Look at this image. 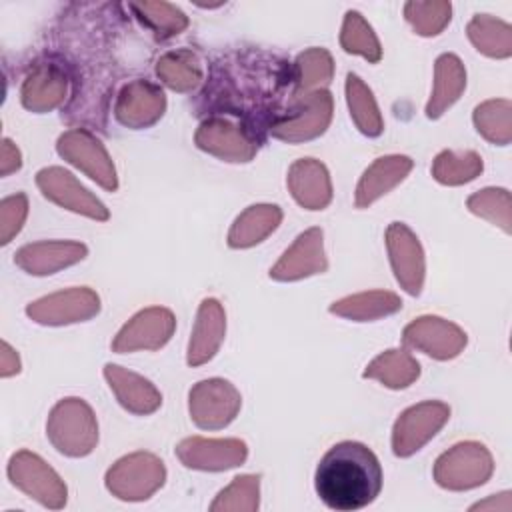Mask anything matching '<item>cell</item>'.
Wrapping results in <instances>:
<instances>
[{"mask_svg": "<svg viewBox=\"0 0 512 512\" xmlns=\"http://www.w3.org/2000/svg\"><path fill=\"white\" fill-rule=\"evenodd\" d=\"M314 486L328 508L338 512L360 510L380 494L382 466L366 444L344 440L320 458Z\"/></svg>", "mask_w": 512, "mask_h": 512, "instance_id": "1", "label": "cell"}, {"mask_svg": "<svg viewBox=\"0 0 512 512\" xmlns=\"http://www.w3.org/2000/svg\"><path fill=\"white\" fill-rule=\"evenodd\" d=\"M448 418V408L444 404H420L406 410L394 426V452L398 456H408L418 450Z\"/></svg>", "mask_w": 512, "mask_h": 512, "instance_id": "2", "label": "cell"}, {"mask_svg": "<svg viewBox=\"0 0 512 512\" xmlns=\"http://www.w3.org/2000/svg\"><path fill=\"white\" fill-rule=\"evenodd\" d=\"M180 458L190 468L220 470L236 466L246 458V446L238 440H186L178 446Z\"/></svg>", "mask_w": 512, "mask_h": 512, "instance_id": "3", "label": "cell"}, {"mask_svg": "<svg viewBox=\"0 0 512 512\" xmlns=\"http://www.w3.org/2000/svg\"><path fill=\"white\" fill-rule=\"evenodd\" d=\"M388 244H390L392 254H402V258L392 256L396 278L406 286V290L410 294H418L420 284H422L424 266H422V252H420L416 238L410 234L408 228H404L402 224L396 222L388 230Z\"/></svg>", "mask_w": 512, "mask_h": 512, "instance_id": "4", "label": "cell"}, {"mask_svg": "<svg viewBox=\"0 0 512 512\" xmlns=\"http://www.w3.org/2000/svg\"><path fill=\"white\" fill-rule=\"evenodd\" d=\"M222 310L216 300H204L200 314H198V324L194 330V336L190 340V354L188 362L190 364H200L206 358H212L224 332V322H222Z\"/></svg>", "mask_w": 512, "mask_h": 512, "instance_id": "5", "label": "cell"}, {"mask_svg": "<svg viewBox=\"0 0 512 512\" xmlns=\"http://www.w3.org/2000/svg\"><path fill=\"white\" fill-rule=\"evenodd\" d=\"M346 90H348V102H350L352 116H354L356 124L360 126V130L368 136H378L382 132V124L378 120L370 90H366L364 84L354 74H348Z\"/></svg>", "mask_w": 512, "mask_h": 512, "instance_id": "6", "label": "cell"}, {"mask_svg": "<svg viewBox=\"0 0 512 512\" xmlns=\"http://www.w3.org/2000/svg\"><path fill=\"white\" fill-rule=\"evenodd\" d=\"M360 14L356 12H348L346 14V24H344V34H342V44L346 52H358L370 60H378L380 58V48L378 42L370 30V26L362 32V36L358 34L360 28Z\"/></svg>", "mask_w": 512, "mask_h": 512, "instance_id": "7", "label": "cell"}, {"mask_svg": "<svg viewBox=\"0 0 512 512\" xmlns=\"http://www.w3.org/2000/svg\"><path fill=\"white\" fill-rule=\"evenodd\" d=\"M482 170V162L476 154L470 156V160L464 162V158H460V164L454 162V154L452 152H444L442 156L436 158V166H434V174L440 182H448V184H456L462 180H470L474 178V174Z\"/></svg>", "mask_w": 512, "mask_h": 512, "instance_id": "8", "label": "cell"}, {"mask_svg": "<svg viewBox=\"0 0 512 512\" xmlns=\"http://www.w3.org/2000/svg\"><path fill=\"white\" fill-rule=\"evenodd\" d=\"M368 300L376 304L378 314H390V312H396V310L402 306V302H400L394 294H388V292H386V294H370ZM356 302H360L358 296H356L354 300H352V298L342 300V302H338L336 306H332L330 310H332V312H338V314H344V316H352V314H354L356 318H362V320H364V312H366L368 306H358Z\"/></svg>", "mask_w": 512, "mask_h": 512, "instance_id": "9", "label": "cell"}]
</instances>
